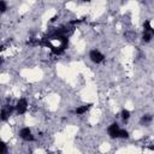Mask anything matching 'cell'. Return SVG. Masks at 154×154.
Wrapping results in <instances>:
<instances>
[{
    "instance_id": "obj_11",
    "label": "cell",
    "mask_w": 154,
    "mask_h": 154,
    "mask_svg": "<svg viewBox=\"0 0 154 154\" xmlns=\"http://www.w3.org/2000/svg\"><path fill=\"white\" fill-rule=\"evenodd\" d=\"M7 153V146L5 142H1V154H6Z\"/></svg>"
},
{
    "instance_id": "obj_1",
    "label": "cell",
    "mask_w": 154,
    "mask_h": 154,
    "mask_svg": "<svg viewBox=\"0 0 154 154\" xmlns=\"http://www.w3.org/2000/svg\"><path fill=\"white\" fill-rule=\"evenodd\" d=\"M154 35V29L150 25V22L147 19L143 23V35H142V41L143 42H149L152 40V36Z\"/></svg>"
},
{
    "instance_id": "obj_5",
    "label": "cell",
    "mask_w": 154,
    "mask_h": 154,
    "mask_svg": "<svg viewBox=\"0 0 154 154\" xmlns=\"http://www.w3.org/2000/svg\"><path fill=\"white\" fill-rule=\"evenodd\" d=\"M27 108H28V101L25 99H21L16 105V110L19 114H24L27 112Z\"/></svg>"
},
{
    "instance_id": "obj_6",
    "label": "cell",
    "mask_w": 154,
    "mask_h": 154,
    "mask_svg": "<svg viewBox=\"0 0 154 154\" xmlns=\"http://www.w3.org/2000/svg\"><path fill=\"white\" fill-rule=\"evenodd\" d=\"M90 104H88V105H83V106H80V107H77L76 108V111H75V113L77 114V116H81V114H84L89 108H90Z\"/></svg>"
},
{
    "instance_id": "obj_10",
    "label": "cell",
    "mask_w": 154,
    "mask_h": 154,
    "mask_svg": "<svg viewBox=\"0 0 154 154\" xmlns=\"http://www.w3.org/2000/svg\"><path fill=\"white\" fill-rule=\"evenodd\" d=\"M6 9H7L6 3L4 1V0H0V10H1V12H5V11H6Z\"/></svg>"
},
{
    "instance_id": "obj_7",
    "label": "cell",
    "mask_w": 154,
    "mask_h": 154,
    "mask_svg": "<svg viewBox=\"0 0 154 154\" xmlns=\"http://www.w3.org/2000/svg\"><path fill=\"white\" fill-rule=\"evenodd\" d=\"M152 120H153V117H152L150 114H144V116H142V117H141V119H140V123H141L142 125H146V126H148V125L152 123Z\"/></svg>"
},
{
    "instance_id": "obj_2",
    "label": "cell",
    "mask_w": 154,
    "mask_h": 154,
    "mask_svg": "<svg viewBox=\"0 0 154 154\" xmlns=\"http://www.w3.org/2000/svg\"><path fill=\"white\" fill-rule=\"evenodd\" d=\"M89 58H90V60H92L93 63H95V64H100L101 61H104L105 55H104L100 51H98V49H92V51H90V53H89Z\"/></svg>"
},
{
    "instance_id": "obj_9",
    "label": "cell",
    "mask_w": 154,
    "mask_h": 154,
    "mask_svg": "<svg viewBox=\"0 0 154 154\" xmlns=\"http://www.w3.org/2000/svg\"><path fill=\"white\" fill-rule=\"evenodd\" d=\"M119 137L120 138H129V132L124 129H120V134H119Z\"/></svg>"
},
{
    "instance_id": "obj_8",
    "label": "cell",
    "mask_w": 154,
    "mask_h": 154,
    "mask_svg": "<svg viewBox=\"0 0 154 154\" xmlns=\"http://www.w3.org/2000/svg\"><path fill=\"white\" fill-rule=\"evenodd\" d=\"M129 118H130V112H129L128 110H123V111H122V119H123L124 122H126Z\"/></svg>"
},
{
    "instance_id": "obj_3",
    "label": "cell",
    "mask_w": 154,
    "mask_h": 154,
    "mask_svg": "<svg viewBox=\"0 0 154 154\" xmlns=\"http://www.w3.org/2000/svg\"><path fill=\"white\" fill-rule=\"evenodd\" d=\"M108 135H110V137H112V138H118L119 137V134H120V128H119V125L117 124V123H112L110 126H108Z\"/></svg>"
},
{
    "instance_id": "obj_4",
    "label": "cell",
    "mask_w": 154,
    "mask_h": 154,
    "mask_svg": "<svg viewBox=\"0 0 154 154\" xmlns=\"http://www.w3.org/2000/svg\"><path fill=\"white\" fill-rule=\"evenodd\" d=\"M19 136L24 140V141H28V142H33L35 138H34V135L31 132V130L29 128H23L21 131H19Z\"/></svg>"
},
{
    "instance_id": "obj_12",
    "label": "cell",
    "mask_w": 154,
    "mask_h": 154,
    "mask_svg": "<svg viewBox=\"0 0 154 154\" xmlns=\"http://www.w3.org/2000/svg\"><path fill=\"white\" fill-rule=\"evenodd\" d=\"M149 149H150V150H154V146H150V147H149Z\"/></svg>"
}]
</instances>
